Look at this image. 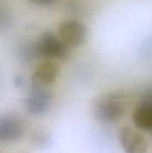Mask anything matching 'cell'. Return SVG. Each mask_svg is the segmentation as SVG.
I'll return each mask as SVG.
<instances>
[{"mask_svg": "<svg viewBox=\"0 0 152 153\" xmlns=\"http://www.w3.org/2000/svg\"><path fill=\"white\" fill-rule=\"evenodd\" d=\"M59 74L58 65L51 60L42 62L32 76V84L47 87L53 83Z\"/></svg>", "mask_w": 152, "mask_h": 153, "instance_id": "cell-7", "label": "cell"}, {"mask_svg": "<svg viewBox=\"0 0 152 153\" xmlns=\"http://www.w3.org/2000/svg\"><path fill=\"white\" fill-rule=\"evenodd\" d=\"M10 23V16L7 13L0 11V27L5 28Z\"/></svg>", "mask_w": 152, "mask_h": 153, "instance_id": "cell-11", "label": "cell"}, {"mask_svg": "<svg viewBox=\"0 0 152 153\" xmlns=\"http://www.w3.org/2000/svg\"><path fill=\"white\" fill-rule=\"evenodd\" d=\"M119 141L122 148L127 153H143L148 151L146 138L132 127H123L119 132Z\"/></svg>", "mask_w": 152, "mask_h": 153, "instance_id": "cell-6", "label": "cell"}, {"mask_svg": "<svg viewBox=\"0 0 152 153\" xmlns=\"http://www.w3.org/2000/svg\"><path fill=\"white\" fill-rule=\"evenodd\" d=\"M32 140L38 144H45L49 140V135L43 130H39L34 133Z\"/></svg>", "mask_w": 152, "mask_h": 153, "instance_id": "cell-10", "label": "cell"}, {"mask_svg": "<svg viewBox=\"0 0 152 153\" xmlns=\"http://www.w3.org/2000/svg\"><path fill=\"white\" fill-rule=\"evenodd\" d=\"M31 3L37 4V5H41V6H45V5H48L50 4H52L53 2H55L56 0H30Z\"/></svg>", "mask_w": 152, "mask_h": 153, "instance_id": "cell-12", "label": "cell"}, {"mask_svg": "<svg viewBox=\"0 0 152 153\" xmlns=\"http://www.w3.org/2000/svg\"><path fill=\"white\" fill-rule=\"evenodd\" d=\"M15 83H18V86L21 87L24 84V80L22 76H17L15 79Z\"/></svg>", "mask_w": 152, "mask_h": 153, "instance_id": "cell-14", "label": "cell"}, {"mask_svg": "<svg viewBox=\"0 0 152 153\" xmlns=\"http://www.w3.org/2000/svg\"><path fill=\"white\" fill-rule=\"evenodd\" d=\"M18 56L20 58V61H22L24 64H30L33 59L38 56L36 48H35V43H26L20 47L18 51Z\"/></svg>", "mask_w": 152, "mask_h": 153, "instance_id": "cell-9", "label": "cell"}, {"mask_svg": "<svg viewBox=\"0 0 152 153\" xmlns=\"http://www.w3.org/2000/svg\"><path fill=\"white\" fill-rule=\"evenodd\" d=\"M24 105L30 114L35 116L43 115L51 105V94L47 87L32 84L25 98Z\"/></svg>", "mask_w": 152, "mask_h": 153, "instance_id": "cell-3", "label": "cell"}, {"mask_svg": "<svg viewBox=\"0 0 152 153\" xmlns=\"http://www.w3.org/2000/svg\"><path fill=\"white\" fill-rule=\"evenodd\" d=\"M133 121L138 128L152 132V101L142 100L136 106L133 114Z\"/></svg>", "mask_w": 152, "mask_h": 153, "instance_id": "cell-8", "label": "cell"}, {"mask_svg": "<svg viewBox=\"0 0 152 153\" xmlns=\"http://www.w3.org/2000/svg\"><path fill=\"white\" fill-rule=\"evenodd\" d=\"M35 48L38 56L44 58H57L66 60L70 56L69 46L59 37L49 31L40 35L35 43Z\"/></svg>", "mask_w": 152, "mask_h": 153, "instance_id": "cell-2", "label": "cell"}, {"mask_svg": "<svg viewBox=\"0 0 152 153\" xmlns=\"http://www.w3.org/2000/svg\"><path fill=\"white\" fill-rule=\"evenodd\" d=\"M129 97L123 91L108 92L100 96L94 103L93 113L103 123H115L127 112Z\"/></svg>", "mask_w": 152, "mask_h": 153, "instance_id": "cell-1", "label": "cell"}, {"mask_svg": "<svg viewBox=\"0 0 152 153\" xmlns=\"http://www.w3.org/2000/svg\"><path fill=\"white\" fill-rule=\"evenodd\" d=\"M24 133V123L22 118L13 113L0 116V143L18 141Z\"/></svg>", "mask_w": 152, "mask_h": 153, "instance_id": "cell-4", "label": "cell"}, {"mask_svg": "<svg viewBox=\"0 0 152 153\" xmlns=\"http://www.w3.org/2000/svg\"><path fill=\"white\" fill-rule=\"evenodd\" d=\"M142 100L152 101V86L144 91L143 96H142Z\"/></svg>", "mask_w": 152, "mask_h": 153, "instance_id": "cell-13", "label": "cell"}, {"mask_svg": "<svg viewBox=\"0 0 152 153\" xmlns=\"http://www.w3.org/2000/svg\"><path fill=\"white\" fill-rule=\"evenodd\" d=\"M58 34L69 47H78L84 42L87 30L82 22L76 20H68L60 24Z\"/></svg>", "mask_w": 152, "mask_h": 153, "instance_id": "cell-5", "label": "cell"}]
</instances>
